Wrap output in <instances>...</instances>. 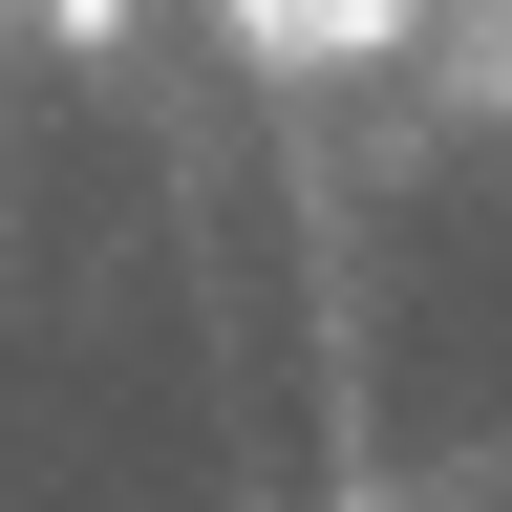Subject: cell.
<instances>
[{
  "label": "cell",
  "instance_id": "cell-1",
  "mask_svg": "<svg viewBox=\"0 0 512 512\" xmlns=\"http://www.w3.org/2000/svg\"><path fill=\"white\" fill-rule=\"evenodd\" d=\"M427 43V0H278L256 22V64H406Z\"/></svg>",
  "mask_w": 512,
  "mask_h": 512
},
{
  "label": "cell",
  "instance_id": "cell-2",
  "mask_svg": "<svg viewBox=\"0 0 512 512\" xmlns=\"http://www.w3.org/2000/svg\"><path fill=\"white\" fill-rule=\"evenodd\" d=\"M43 43H64V64H107V43H128V0H43Z\"/></svg>",
  "mask_w": 512,
  "mask_h": 512
},
{
  "label": "cell",
  "instance_id": "cell-3",
  "mask_svg": "<svg viewBox=\"0 0 512 512\" xmlns=\"http://www.w3.org/2000/svg\"><path fill=\"white\" fill-rule=\"evenodd\" d=\"M214 22H235V43H256V22H278V0H214Z\"/></svg>",
  "mask_w": 512,
  "mask_h": 512
}]
</instances>
